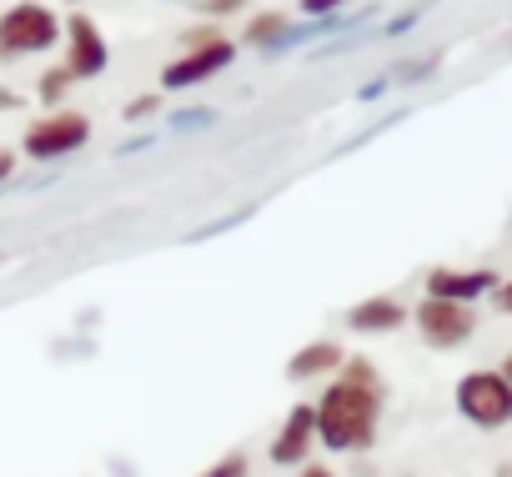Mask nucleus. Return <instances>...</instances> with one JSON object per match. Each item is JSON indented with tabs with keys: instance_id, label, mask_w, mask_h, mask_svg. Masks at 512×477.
Wrapping results in <instances>:
<instances>
[{
	"instance_id": "1",
	"label": "nucleus",
	"mask_w": 512,
	"mask_h": 477,
	"mask_svg": "<svg viewBox=\"0 0 512 477\" xmlns=\"http://www.w3.org/2000/svg\"><path fill=\"white\" fill-rule=\"evenodd\" d=\"M317 417V447L327 452H367L382 427V387H362L347 377H332L322 397L312 402Z\"/></svg>"
},
{
	"instance_id": "2",
	"label": "nucleus",
	"mask_w": 512,
	"mask_h": 477,
	"mask_svg": "<svg viewBox=\"0 0 512 477\" xmlns=\"http://www.w3.org/2000/svg\"><path fill=\"white\" fill-rule=\"evenodd\" d=\"M452 407L467 427L477 432H502L512 427V382L497 372V367H477V372H462L457 387H452Z\"/></svg>"
},
{
	"instance_id": "3",
	"label": "nucleus",
	"mask_w": 512,
	"mask_h": 477,
	"mask_svg": "<svg viewBox=\"0 0 512 477\" xmlns=\"http://www.w3.org/2000/svg\"><path fill=\"white\" fill-rule=\"evenodd\" d=\"M56 46H61V16L46 0H16L11 11H0V61H26Z\"/></svg>"
},
{
	"instance_id": "4",
	"label": "nucleus",
	"mask_w": 512,
	"mask_h": 477,
	"mask_svg": "<svg viewBox=\"0 0 512 477\" xmlns=\"http://www.w3.org/2000/svg\"><path fill=\"white\" fill-rule=\"evenodd\" d=\"M231 61H236V41L221 36L216 26H196V31H186V51L161 71V86L166 91H191V86L221 76Z\"/></svg>"
},
{
	"instance_id": "5",
	"label": "nucleus",
	"mask_w": 512,
	"mask_h": 477,
	"mask_svg": "<svg viewBox=\"0 0 512 477\" xmlns=\"http://www.w3.org/2000/svg\"><path fill=\"white\" fill-rule=\"evenodd\" d=\"M417 327V337L432 347V352H457L477 337V307H462V302H437V297H422L407 317Z\"/></svg>"
},
{
	"instance_id": "6",
	"label": "nucleus",
	"mask_w": 512,
	"mask_h": 477,
	"mask_svg": "<svg viewBox=\"0 0 512 477\" xmlns=\"http://www.w3.org/2000/svg\"><path fill=\"white\" fill-rule=\"evenodd\" d=\"M86 141H91V121H86L81 111H51V116H41V121L26 126L21 151H26L31 161H61V156L81 151Z\"/></svg>"
},
{
	"instance_id": "7",
	"label": "nucleus",
	"mask_w": 512,
	"mask_h": 477,
	"mask_svg": "<svg viewBox=\"0 0 512 477\" xmlns=\"http://www.w3.org/2000/svg\"><path fill=\"white\" fill-rule=\"evenodd\" d=\"M61 46H66L61 66L71 71V81H91V76H101L111 66V46H106L101 26L91 16H81V11L61 21Z\"/></svg>"
},
{
	"instance_id": "8",
	"label": "nucleus",
	"mask_w": 512,
	"mask_h": 477,
	"mask_svg": "<svg viewBox=\"0 0 512 477\" xmlns=\"http://www.w3.org/2000/svg\"><path fill=\"white\" fill-rule=\"evenodd\" d=\"M497 272L492 267H432L427 272V282H422V292L427 297H437V302H462V307H477L482 297H492L497 292Z\"/></svg>"
},
{
	"instance_id": "9",
	"label": "nucleus",
	"mask_w": 512,
	"mask_h": 477,
	"mask_svg": "<svg viewBox=\"0 0 512 477\" xmlns=\"http://www.w3.org/2000/svg\"><path fill=\"white\" fill-rule=\"evenodd\" d=\"M312 452H317V417H312V402H297V407L282 417V427H277L267 457H272L277 467H302V462H312Z\"/></svg>"
},
{
	"instance_id": "10",
	"label": "nucleus",
	"mask_w": 512,
	"mask_h": 477,
	"mask_svg": "<svg viewBox=\"0 0 512 477\" xmlns=\"http://www.w3.org/2000/svg\"><path fill=\"white\" fill-rule=\"evenodd\" d=\"M407 302L392 297V292H372L362 297L357 307H347V332H362V337H392L407 327Z\"/></svg>"
},
{
	"instance_id": "11",
	"label": "nucleus",
	"mask_w": 512,
	"mask_h": 477,
	"mask_svg": "<svg viewBox=\"0 0 512 477\" xmlns=\"http://www.w3.org/2000/svg\"><path fill=\"white\" fill-rule=\"evenodd\" d=\"M342 362H347L342 342L317 337V342H307V347H297V352L287 357V382H322V377H337Z\"/></svg>"
},
{
	"instance_id": "12",
	"label": "nucleus",
	"mask_w": 512,
	"mask_h": 477,
	"mask_svg": "<svg viewBox=\"0 0 512 477\" xmlns=\"http://www.w3.org/2000/svg\"><path fill=\"white\" fill-rule=\"evenodd\" d=\"M287 31H292V21H287L282 11H262V16L246 21L241 41H246V46H277V41H287Z\"/></svg>"
},
{
	"instance_id": "13",
	"label": "nucleus",
	"mask_w": 512,
	"mask_h": 477,
	"mask_svg": "<svg viewBox=\"0 0 512 477\" xmlns=\"http://www.w3.org/2000/svg\"><path fill=\"white\" fill-rule=\"evenodd\" d=\"M251 472V462H246V452H221L216 462H206L196 477H246Z\"/></svg>"
},
{
	"instance_id": "14",
	"label": "nucleus",
	"mask_w": 512,
	"mask_h": 477,
	"mask_svg": "<svg viewBox=\"0 0 512 477\" xmlns=\"http://www.w3.org/2000/svg\"><path fill=\"white\" fill-rule=\"evenodd\" d=\"M71 86H76V81H71V71H66V66H56V71H46V76H41V86H36V91H41V101H46V106H56Z\"/></svg>"
},
{
	"instance_id": "15",
	"label": "nucleus",
	"mask_w": 512,
	"mask_h": 477,
	"mask_svg": "<svg viewBox=\"0 0 512 477\" xmlns=\"http://www.w3.org/2000/svg\"><path fill=\"white\" fill-rule=\"evenodd\" d=\"M337 377H347V382H362V387H382V377H377V362H372V357H347Z\"/></svg>"
},
{
	"instance_id": "16",
	"label": "nucleus",
	"mask_w": 512,
	"mask_h": 477,
	"mask_svg": "<svg viewBox=\"0 0 512 477\" xmlns=\"http://www.w3.org/2000/svg\"><path fill=\"white\" fill-rule=\"evenodd\" d=\"M492 307H497L502 317H512V277H502V282H497V292H492Z\"/></svg>"
},
{
	"instance_id": "17",
	"label": "nucleus",
	"mask_w": 512,
	"mask_h": 477,
	"mask_svg": "<svg viewBox=\"0 0 512 477\" xmlns=\"http://www.w3.org/2000/svg\"><path fill=\"white\" fill-rule=\"evenodd\" d=\"M342 6H352V0H302L307 16H332V11H342Z\"/></svg>"
},
{
	"instance_id": "18",
	"label": "nucleus",
	"mask_w": 512,
	"mask_h": 477,
	"mask_svg": "<svg viewBox=\"0 0 512 477\" xmlns=\"http://www.w3.org/2000/svg\"><path fill=\"white\" fill-rule=\"evenodd\" d=\"M156 106H161V96H141V101H131V106H126V121H141V116H151Z\"/></svg>"
},
{
	"instance_id": "19",
	"label": "nucleus",
	"mask_w": 512,
	"mask_h": 477,
	"mask_svg": "<svg viewBox=\"0 0 512 477\" xmlns=\"http://www.w3.org/2000/svg\"><path fill=\"white\" fill-rule=\"evenodd\" d=\"M246 0H201V11L206 16H231V11H241Z\"/></svg>"
},
{
	"instance_id": "20",
	"label": "nucleus",
	"mask_w": 512,
	"mask_h": 477,
	"mask_svg": "<svg viewBox=\"0 0 512 477\" xmlns=\"http://www.w3.org/2000/svg\"><path fill=\"white\" fill-rule=\"evenodd\" d=\"M297 477H337V472H332L327 462H317V457H312V462H302V467H297Z\"/></svg>"
},
{
	"instance_id": "21",
	"label": "nucleus",
	"mask_w": 512,
	"mask_h": 477,
	"mask_svg": "<svg viewBox=\"0 0 512 477\" xmlns=\"http://www.w3.org/2000/svg\"><path fill=\"white\" fill-rule=\"evenodd\" d=\"M16 171V151H6V146H0V181H6Z\"/></svg>"
},
{
	"instance_id": "22",
	"label": "nucleus",
	"mask_w": 512,
	"mask_h": 477,
	"mask_svg": "<svg viewBox=\"0 0 512 477\" xmlns=\"http://www.w3.org/2000/svg\"><path fill=\"white\" fill-rule=\"evenodd\" d=\"M497 372H502V377H507V382H512V352H507V357H502V367H497Z\"/></svg>"
},
{
	"instance_id": "23",
	"label": "nucleus",
	"mask_w": 512,
	"mask_h": 477,
	"mask_svg": "<svg viewBox=\"0 0 512 477\" xmlns=\"http://www.w3.org/2000/svg\"><path fill=\"white\" fill-rule=\"evenodd\" d=\"M497 477H512V462H502V467H497Z\"/></svg>"
},
{
	"instance_id": "24",
	"label": "nucleus",
	"mask_w": 512,
	"mask_h": 477,
	"mask_svg": "<svg viewBox=\"0 0 512 477\" xmlns=\"http://www.w3.org/2000/svg\"><path fill=\"white\" fill-rule=\"evenodd\" d=\"M71 6H81V0H71Z\"/></svg>"
}]
</instances>
